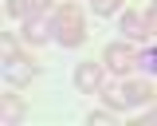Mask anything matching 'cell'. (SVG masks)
<instances>
[{
    "label": "cell",
    "instance_id": "1",
    "mask_svg": "<svg viewBox=\"0 0 157 126\" xmlns=\"http://www.w3.org/2000/svg\"><path fill=\"white\" fill-rule=\"evenodd\" d=\"M86 20H82V8H78L75 0H67V4H59L55 8V43L63 47H78V43H86Z\"/></svg>",
    "mask_w": 157,
    "mask_h": 126
},
{
    "label": "cell",
    "instance_id": "2",
    "mask_svg": "<svg viewBox=\"0 0 157 126\" xmlns=\"http://www.w3.org/2000/svg\"><path fill=\"white\" fill-rule=\"evenodd\" d=\"M102 67L114 71V75H130L137 67V51L130 43H106V47H102Z\"/></svg>",
    "mask_w": 157,
    "mask_h": 126
},
{
    "label": "cell",
    "instance_id": "3",
    "mask_svg": "<svg viewBox=\"0 0 157 126\" xmlns=\"http://www.w3.org/2000/svg\"><path fill=\"white\" fill-rule=\"evenodd\" d=\"M20 36H24V43H32V47H39V43H47V40H55V16H47V12L28 16Z\"/></svg>",
    "mask_w": 157,
    "mask_h": 126
},
{
    "label": "cell",
    "instance_id": "4",
    "mask_svg": "<svg viewBox=\"0 0 157 126\" xmlns=\"http://www.w3.org/2000/svg\"><path fill=\"white\" fill-rule=\"evenodd\" d=\"M36 79V59H28V55H16V59H4V83L8 87H28Z\"/></svg>",
    "mask_w": 157,
    "mask_h": 126
},
{
    "label": "cell",
    "instance_id": "5",
    "mask_svg": "<svg viewBox=\"0 0 157 126\" xmlns=\"http://www.w3.org/2000/svg\"><path fill=\"white\" fill-rule=\"evenodd\" d=\"M102 75H106L102 59H98V63H78V71H75V91H78V95H98V91H102Z\"/></svg>",
    "mask_w": 157,
    "mask_h": 126
},
{
    "label": "cell",
    "instance_id": "6",
    "mask_svg": "<svg viewBox=\"0 0 157 126\" xmlns=\"http://www.w3.org/2000/svg\"><path fill=\"white\" fill-rule=\"evenodd\" d=\"M122 95H126V106H141V103H153L157 87L145 83V79H130V83L122 87Z\"/></svg>",
    "mask_w": 157,
    "mask_h": 126
},
{
    "label": "cell",
    "instance_id": "7",
    "mask_svg": "<svg viewBox=\"0 0 157 126\" xmlns=\"http://www.w3.org/2000/svg\"><path fill=\"white\" fill-rule=\"evenodd\" d=\"M122 32H126V40L141 43V40H145V12L126 8V12H122Z\"/></svg>",
    "mask_w": 157,
    "mask_h": 126
},
{
    "label": "cell",
    "instance_id": "8",
    "mask_svg": "<svg viewBox=\"0 0 157 126\" xmlns=\"http://www.w3.org/2000/svg\"><path fill=\"white\" fill-rule=\"evenodd\" d=\"M47 4H51V0H8L4 12H8L12 20H28V16H36V12H47Z\"/></svg>",
    "mask_w": 157,
    "mask_h": 126
},
{
    "label": "cell",
    "instance_id": "9",
    "mask_svg": "<svg viewBox=\"0 0 157 126\" xmlns=\"http://www.w3.org/2000/svg\"><path fill=\"white\" fill-rule=\"evenodd\" d=\"M20 114H24V99H20L16 91L8 87V91L0 95V118H4V122H16Z\"/></svg>",
    "mask_w": 157,
    "mask_h": 126
},
{
    "label": "cell",
    "instance_id": "10",
    "mask_svg": "<svg viewBox=\"0 0 157 126\" xmlns=\"http://www.w3.org/2000/svg\"><path fill=\"white\" fill-rule=\"evenodd\" d=\"M102 103L110 106V110H130V106H126V95H122V87H118V91L102 87Z\"/></svg>",
    "mask_w": 157,
    "mask_h": 126
},
{
    "label": "cell",
    "instance_id": "11",
    "mask_svg": "<svg viewBox=\"0 0 157 126\" xmlns=\"http://www.w3.org/2000/svg\"><path fill=\"white\" fill-rule=\"evenodd\" d=\"M137 63H141V71H149V75H157V47H141V55H137Z\"/></svg>",
    "mask_w": 157,
    "mask_h": 126
},
{
    "label": "cell",
    "instance_id": "12",
    "mask_svg": "<svg viewBox=\"0 0 157 126\" xmlns=\"http://www.w3.org/2000/svg\"><path fill=\"white\" fill-rule=\"evenodd\" d=\"M126 0H90V8H94L98 16H110V12H118Z\"/></svg>",
    "mask_w": 157,
    "mask_h": 126
},
{
    "label": "cell",
    "instance_id": "13",
    "mask_svg": "<svg viewBox=\"0 0 157 126\" xmlns=\"http://www.w3.org/2000/svg\"><path fill=\"white\" fill-rule=\"evenodd\" d=\"M114 114H118V110H110V106H106V110H94L86 122H90V126H110V122H114Z\"/></svg>",
    "mask_w": 157,
    "mask_h": 126
},
{
    "label": "cell",
    "instance_id": "14",
    "mask_svg": "<svg viewBox=\"0 0 157 126\" xmlns=\"http://www.w3.org/2000/svg\"><path fill=\"white\" fill-rule=\"evenodd\" d=\"M0 51H4V59H16V55H20L16 36H4V40H0Z\"/></svg>",
    "mask_w": 157,
    "mask_h": 126
},
{
    "label": "cell",
    "instance_id": "15",
    "mask_svg": "<svg viewBox=\"0 0 157 126\" xmlns=\"http://www.w3.org/2000/svg\"><path fill=\"white\" fill-rule=\"evenodd\" d=\"M145 36H157V12H153V8L145 12Z\"/></svg>",
    "mask_w": 157,
    "mask_h": 126
},
{
    "label": "cell",
    "instance_id": "16",
    "mask_svg": "<svg viewBox=\"0 0 157 126\" xmlns=\"http://www.w3.org/2000/svg\"><path fill=\"white\" fill-rule=\"evenodd\" d=\"M149 106H153V110H149V114H141V122H157V95H153V103H149Z\"/></svg>",
    "mask_w": 157,
    "mask_h": 126
},
{
    "label": "cell",
    "instance_id": "17",
    "mask_svg": "<svg viewBox=\"0 0 157 126\" xmlns=\"http://www.w3.org/2000/svg\"><path fill=\"white\" fill-rule=\"evenodd\" d=\"M153 12H157V0H153Z\"/></svg>",
    "mask_w": 157,
    "mask_h": 126
}]
</instances>
